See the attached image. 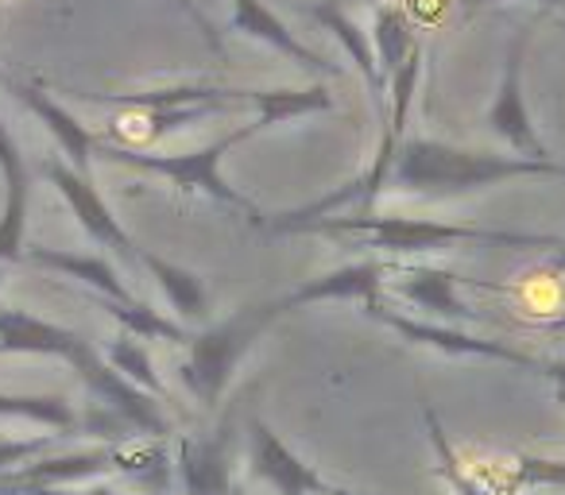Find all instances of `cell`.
Listing matches in <instances>:
<instances>
[{"label": "cell", "instance_id": "obj_13", "mask_svg": "<svg viewBox=\"0 0 565 495\" xmlns=\"http://www.w3.org/2000/svg\"><path fill=\"white\" fill-rule=\"evenodd\" d=\"M28 260L35 263V268H51V271H63V276L71 279H82V283H89L94 291H102L109 302H136L132 294L120 287L117 271L109 268V263L102 260V256H82V252H51V248H32L28 252Z\"/></svg>", "mask_w": 565, "mask_h": 495}, {"label": "cell", "instance_id": "obj_12", "mask_svg": "<svg viewBox=\"0 0 565 495\" xmlns=\"http://www.w3.org/2000/svg\"><path fill=\"white\" fill-rule=\"evenodd\" d=\"M369 310L387 322L392 330L407 333L415 341H426V345H438V348H449V353H472V356H495V361H508V364H519V368H539L546 376L550 361H539V356H526L511 345H495V341H477V337H461V333H449V330H434V325H418V322H407V318H395V314H384L376 302H369Z\"/></svg>", "mask_w": 565, "mask_h": 495}, {"label": "cell", "instance_id": "obj_2", "mask_svg": "<svg viewBox=\"0 0 565 495\" xmlns=\"http://www.w3.org/2000/svg\"><path fill=\"white\" fill-rule=\"evenodd\" d=\"M264 132V125L259 120H252V125L236 128V132L221 136L217 143H210V148H198V151H148V148H132V143L125 140H105V136H97V148L94 155L105 159V163H125V166H136V171H151V174H163L167 182H174L179 190H202V194L217 197V202L233 205V209L248 213L252 220H264V213L256 209V205L248 202V197L241 194V190H233L225 179H221V159H225V151H233L236 143L252 140V136Z\"/></svg>", "mask_w": 565, "mask_h": 495}, {"label": "cell", "instance_id": "obj_6", "mask_svg": "<svg viewBox=\"0 0 565 495\" xmlns=\"http://www.w3.org/2000/svg\"><path fill=\"white\" fill-rule=\"evenodd\" d=\"M40 171H43V179L51 182V186L58 190V194L71 202V209H74V217H78V225L86 228L94 240H102V244H109V248H117V252H125V256H140V248L132 244V236L120 228V220L113 217V209L105 205V197L97 194V186H94V179L89 174H78L71 163H58V159H43L40 163Z\"/></svg>", "mask_w": 565, "mask_h": 495}, {"label": "cell", "instance_id": "obj_4", "mask_svg": "<svg viewBox=\"0 0 565 495\" xmlns=\"http://www.w3.org/2000/svg\"><path fill=\"white\" fill-rule=\"evenodd\" d=\"M282 302H264V306H244L233 318L217 322L213 330H205L202 337H194L190 345V364H186V384L194 387V395L202 402H213L221 395V387L228 384L236 361L248 353V345L256 341V333L267 322L282 314Z\"/></svg>", "mask_w": 565, "mask_h": 495}, {"label": "cell", "instance_id": "obj_14", "mask_svg": "<svg viewBox=\"0 0 565 495\" xmlns=\"http://www.w3.org/2000/svg\"><path fill=\"white\" fill-rule=\"evenodd\" d=\"M384 268L380 263H353V268H341V271H330V276L315 279L310 287H299L295 294L282 299V306L291 310L299 302H318V299H364L372 302V294L380 291L384 283Z\"/></svg>", "mask_w": 565, "mask_h": 495}, {"label": "cell", "instance_id": "obj_24", "mask_svg": "<svg viewBox=\"0 0 565 495\" xmlns=\"http://www.w3.org/2000/svg\"><path fill=\"white\" fill-rule=\"evenodd\" d=\"M539 4H542V9H562L565 0H539Z\"/></svg>", "mask_w": 565, "mask_h": 495}, {"label": "cell", "instance_id": "obj_22", "mask_svg": "<svg viewBox=\"0 0 565 495\" xmlns=\"http://www.w3.org/2000/svg\"><path fill=\"white\" fill-rule=\"evenodd\" d=\"M174 4H179V9L186 12V20H194V28H198V32H202V40L210 43V47H213V51H217V55H221V51H225V43H221V35L213 32V24H210V20H205V12L198 9L194 0H174Z\"/></svg>", "mask_w": 565, "mask_h": 495}, {"label": "cell", "instance_id": "obj_15", "mask_svg": "<svg viewBox=\"0 0 565 495\" xmlns=\"http://www.w3.org/2000/svg\"><path fill=\"white\" fill-rule=\"evenodd\" d=\"M372 47H376V63L384 78L392 82L395 71L411 58L415 43V28L403 4H376V20H372Z\"/></svg>", "mask_w": 565, "mask_h": 495}, {"label": "cell", "instance_id": "obj_3", "mask_svg": "<svg viewBox=\"0 0 565 495\" xmlns=\"http://www.w3.org/2000/svg\"><path fill=\"white\" fill-rule=\"evenodd\" d=\"M302 233H326V236H364L372 248L384 252H430L441 244L454 240H495V244H523V248H562L565 240L554 236H526V233H492V228H472V225H446V220H426V217H326L318 225L302 228Z\"/></svg>", "mask_w": 565, "mask_h": 495}, {"label": "cell", "instance_id": "obj_25", "mask_svg": "<svg viewBox=\"0 0 565 495\" xmlns=\"http://www.w3.org/2000/svg\"><path fill=\"white\" fill-rule=\"evenodd\" d=\"M550 325H554V330H565V310H562V314H557V318H554V322H550Z\"/></svg>", "mask_w": 565, "mask_h": 495}, {"label": "cell", "instance_id": "obj_23", "mask_svg": "<svg viewBox=\"0 0 565 495\" xmlns=\"http://www.w3.org/2000/svg\"><path fill=\"white\" fill-rule=\"evenodd\" d=\"M488 4H495V0H461V12H465V17H472V12L488 9Z\"/></svg>", "mask_w": 565, "mask_h": 495}, {"label": "cell", "instance_id": "obj_21", "mask_svg": "<svg viewBox=\"0 0 565 495\" xmlns=\"http://www.w3.org/2000/svg\"><path fill=\"white\" fill-rule=\"evenodd\" d=\"M515 484H565V464H557V461H519Z\"/></svg>", "mask_w": 565, "mask_h": 495}, {"label": "cell", "instance_id": "obj_7", "mask_svg": "<svg viewBox=\"0 0 565 495\" xmlns=\"http://www.w3.org/2000/svg\"><path fill=\"white\" fill-rule=\"evenodd\" d=\"M264 89H228V86H171V89H148V94H102L97 105H113L125 112H163V109H186V105H225V109H256Z\"/></svg>", "mask_w": 565, "mask_h": 495}, {"label": "cell", "instance_id": "obj_19", "mask_svg": "<svg viewBox=\"0 0 565 495\" xmlns=\"http://www.w3.org/2000/svg\"><path fill=\"white\" fill-rule=\"evenodd\" d=\"M109 353H113V364H117L120 372H128L132 379H140V384H143V387H151V391H163V384H159L156 368H151L148 348H143L140 341L120 337V341H113Z\"/></svg>", "mask_w": 565, "mask_h": 495}, {"label": "cell", "instance_id": "obj_5", "mask_svg": "<svg viewBox=\"0 0 565 495\" xmlns=\"http://www.w3.org/2000/svg\"><path fill=\"white\" fill-rule=\"evenodd\" d=\"M526 47H531V28H519L508 43V55H503V74H500V89H495V101L488 109V125L500 136L508 148H515V155L526 159H550L546 143L539 140L531 125V112L523 101V63H526Z\"/></svg>", "mask_w": 565, "mask_h": 495}, {"label": "cell", "instance_id": "obj_18", "mask_svg": "<svg viewBox=\"0 0 565 495\" xmlns=\"http://www.w3.org/2000/svg\"><path fill=\"white\" fill-rule=\"evenodd\" d=\"M105 310H109L113 318H120V322H125L132 333H140V337L190 341L186 333L179 330V325L167 322V318H163V314H156V310H148V306H143V302H109V299H105Z\"/></svg>", "mask_w": 565, "mask_h": 495}, {"label": "cell", "instance_id": "obj_10", "mask_svg": "<svg viewBox=\"0 0 565 495\" xmlns=\"http://www.w3.org/2000/svg\"><path fill=\"white\" fill-rule=\"evenodd\" d=\"M310 17H315L326 32L338 35V43L349 51V58L356 63L361 78L369 82L372 101H376L380 117H384V112H387V78H384V71H380V63H376V47H372L369 32H361V28H356V20L349 17L345 9H338V0H318L315 9H310Z\"/></svg>", "mask_w": 565, "mask_h": 495}, {"label": "cell", "instance_id": "obj_1", "mask_svg": "<svg viewBox=\"0 0 565 495\" xmlns=\"http://www.w3.org/2000/svg\"><path fill=\"white\" fill-rule=\"evenodd\" d=\"M511 179H565V163L554 159H526V155H495V151H465L441 140L403 143L395 163V186L407 194L457 197L469 190H484Z\"/></svg>", "mask_w": 565, "mask_h": 495}, {"label": "cell", "instance_id": "obj_16", "mask_svg": "<svg viewBox=\"0 0 565 495\" xmlns=\"http://www.w3.org/2000/svg\"><path fill=\"white\" fill-rule=\"evenodd\" d=\"M136 260H140L143 268H148L151 276L159 279L163 294L171 299V306L179 310L182 318H190V322L205 318V287H202V279H198L194 271L174 268V263H167L163 256H151V252H140Z\"/></svg>", "mask_w": 565, "mask_h": 495}, {"label": "cell", "instance_id": "obj_8", "mask_svg": "<svg viewBox=\"0 0 565 495\" xmlns=\"http://www.w3.org/2000/svg\"><path fill=\"white\" fill-rule=\"evenodd\" d=\"M9 89L17 94V101L24 105L28 112L40 117V125H47V132L63 143V151L71 155V166L78 174H89V159H94V148H97V132H89V125H82L71 109L47 97L40 86H28V82H9Z\"/></svg>", "mask_w": 565, "mask_h": 495}, {"label": "cell", "instance_id": "obj_11", "mask_svg": "<svg viewBox=\"0 0 565 495\" xmlns=\"http://www.w3.org/2000/svg\"><path fill=\"white\" fill-rule=\"evenodd\" d=\"M0 171H4V186H9V202H4V217H0V260L20 256L28 228V159L20 155V143L0 120Z\"/></svg>", "mask_w": 565, "mask_h": 495}, {"label": "cell", "instance_id": "obj_9", "mask_svg": "<svg viewBox=\"0 0 565 495\" xmlns=\"http://www.w3.org/2000/svg\"><path fill=\"white\" fill-rule=\"evenodd\" d=\"M233 28L244 35H252V40L267 43V47H275L279 55H287L291 63H299L302 71H318V74H338L341 71L338 63H326L318 51H310L307 43L295 40L291 28L282 24V20L267 9L264 0H233Z\"/></svg>", "mask_w": 565, "mask_h": 495}, {"label": "cell", "instance_id": "obj_20", "mask_svg": "<svg viewBox=\"0 0 565 495\" xmlns=\"http://www.w3.org/2000/svg\"><path fill=\"white\" fill-rule=\"evenodd\" d=\"M0 410H12V415H32L47 418V422H71V410L58 399H4L0 395Z\"/></svg>", "mask_w": 565, "mask_h": 495}, {"label": "cell", "instance_id": "obj_17", "mask_svg": "<svg viewBox=\"0 0 565 495\" xmlns=\"http://www.w3.org/2000/svg\"><path fill=\"white\" fill-rule=\"evenodd\" d=\"M454 287L457 276L454 271H438V268H418L411 271L407 279L399 283V291L407 299H415L423 310H434V314H446V318H472V310L465 302L454 299Z\"/></svg>", "mask_w": 565, "mask_h": 495}]
</instances>
